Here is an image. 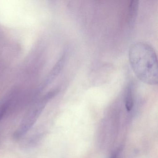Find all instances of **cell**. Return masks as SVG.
<instances>
[{
    "mask_svg": "<svg viewBox=\"0 0 158 158\" xmlns=\"http://www.w3.org/2000/svg\"><path fill=\"white\" fill-rule=\"evenodd\" d=\"M129 62L137 77L149 85L158 84V60L154 48L143 41L135 42L128 53Z\"/></svg>",
    "mask_w": 158,
    "mask_h": 158,
    "instance_id": "cell-1",
    "label": "cell"
},
{
    "mask_svg": "<svg viewBox=\"0 0 158 158\" xmlns=\"http://www.w3.org/2000/svg\"><path fill=\"white\" fill-rule=\"evenodd\" d=\"M44 104H40L35 106L26 115L20 127L15 134L16 138L21 137L31 128L37 120L44 107Z\"/></svg>",
    "mask_w": 158,
    "mask_h": 158,
    "instance_id": "cell-2",
    "label": "cell"
},
{
    "mask_svg": "<svg viewBox=\"0 0 158 158\" xmlns=\"http://www.w3.org/2000/svg\"><path fill=\"white\" fill-rule=\"evenodd\" d=\"M135 88V84L133 81H131L127 85L126 90L125 102L126 108L127 111H131L134 106Z\"/></svg>",
    "mask_w": 158,
    "mask_h": 158,
    "instance_id": "cell-3",
    "label": "cell"
},
{
    "mask_svg": "<svg viewBox=\"0 0 158 158\" xmlns=\"http://www.w3.org/2000/svg\"><path fill=\"white\" fill-rule=\"evenodd\" d=\"M138 9V1L137 0L131 1L127 11V20L128 23H133L135 19Z\"/></svg>",
    "mask_w": 158,
    "mask_h": 158,
    "instance_id": "cell-4",
    "label": "cell"
},
{
    "mask_svg": "<svg viewBox=\"0 0 158 158\" xmlns=\"http://www.w3.org/2000/svg\"><path fill=\"white\" fill-rule=\"evenodd\" d=\"M5 109L3 108L0 110V120L2 119L3 117V115H4V113H5Z\"/></svg>",
    "mask_w": 158,
    "mask_h": 158,
    "instance_id": "cell-5",
    "label": "cell"
},
{
    "mask_svg": "<svg viewBox=\"0 0 158 158\" xmlns=\"http://www.w3.org/2000/svg\"><path fill=\"white\" fill-rule=\"evenodd\" d=\"M111 158H117V155H116V153L113 154V156H112Z\"/></svg>",
    "mask_w": 158,
    "mask_h": 158,
    "instance_id": "cell-6",
    "label": "cell"
}]
</instances>
